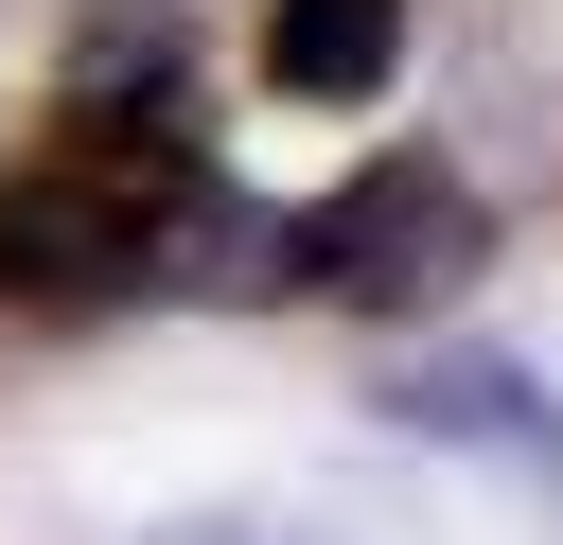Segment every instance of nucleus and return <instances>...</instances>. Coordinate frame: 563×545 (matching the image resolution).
I'll use <instances>...</instances> for the list:
<instances>
[{
    "label": "nucleus",
    "instance_id": "f257e3e1",
    "mask_svg": "<svg viewBox=\"0 0 563 545\" xmlns=\"http://www.w3.org/2000/svg\"><path fill=\"white\" fill-rule=\"evenodd\" d=\"M475 264H493V193L422 141L352 158L299 211V299H334V316H440V299H475Z\"/></svg>",
    "mask_w": 563,
    "mask_h": 545
},
{
    "label": "nucleus",
    "instance_id": "f03ea898",
    "mask_svg": "<svg viewBox=\"0 0 563 545\" xmlns=\"http://www.w3.org/2000/svg\"><path fill=\"white\" fill-rule=\"evenodd\" d=\"M194 176V158H176ZM176 176H123V158H35V176H0V299L18 316H106V299H141V229H158V193Z\"/></svg>",
    "mask_w": 563,
    "mask_h": 545
},
{
    "label": "nucleus",
    "instance_id": "7ed1b4c3",
    "mask_svg": "<svg viewBox=\"0 0 563 545\" xmlns=\"http://www.w3.org/2000/svg\"><path fill=\"white\" fill-rule=\"evenodd\" d=\"M387 422H405V440H457V457H510V475H563V404H545L528 369H493V352H422V369L387 387Z\"/></svg>",
    "mask_w": 563,
    "mask_h": 545
},
{
    "label": "nucleus",
    "instance_id": "20e7f679",
    "mask_svg": "<svg viewBox=\"0 0 563 545\" xmlns=\"http://www.w3.org/2000/svg\"><path fill=\"white\" fill-rule=\"evenodd\" d=\"M264 70L299 105H369L405 70V0H264Z\"/></svg>",
    "mask_w": 563,
    "mask_h": 545
},
{
    "label": "nucleus",
    "instance_id": "39448f33",
    "mask_svg": "<svg viewBox=\"0 0 563 545\" xmlns=\"http://www.w3.org/2000/svg\"><path fill=\"white\" fill-rule=\"evenodd\" d=\"M158 545H317V527H264V510H194V527H158Z\"/></svg>",
    "mask_w": 563,
    "mask_h": 545
}]
</instances>
